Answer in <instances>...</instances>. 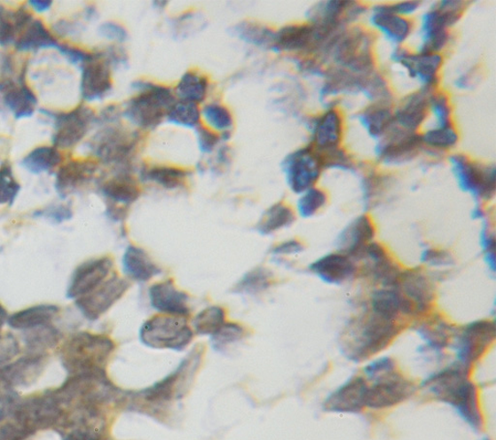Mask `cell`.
Instances as JSON below:
<instances>
[{
	"label": "cell",
	"mask_w": 496,
	"mask_h": 440,
	"mask_svg": "<svg viewBox=\"0 0 496 440\" xmlns=\"http://www.w3.org/2000/svg\"><path fill=\"white\" fill-rule=\"evenodd\" d=\"M374 47L371 31L361 27L346 28L329 42L319 60H331L335 67L367 76L375 72Z\"/></svg>",
	"instance_id": "cell-1"
},
{
	"label": "cell",
	"mask_w": 496,
	"mask_h": 440,
	"mask_svg": "<svg viewBox=\"0 0 496 440\" xmlns=\"http://www.w3.org/2000/svg\"><path fill=\"white\" fill-rule=\"evenodd\" d=\"M429 391L442 403L455 408L457 413L474 431L482 428V415L476 389L460 369H449L425 382Z\"/></svg>",
	"instance_id": "cell-2"
},
{
	"label": "cell",
	"mask_w": 496,
	"mask_h": 440,
	"mask_svg": "<svg viewBox=\"0 0 496 440\" xmlns=\"http://www.w3.org/2000/svg\"><path fill=\"white\" fill-rule=\"evenodd\" d=\"M114 345L102 334L82 332L74 336L62 350L63 365L71 373L103 372Z\"/></svg>",
	"instance_id": "cell-3"
},
{
	"label": "cell",
	"mask_w": 496,
	"mask_h": 440,
	"mask_svg": "<svg viewBox=\"0 0 496 440\" xmlns=\"http://www.w3.org/2000/svg\"><path fill=\"white\" fill-rule=\"evenodd\" d=\"M136 88L140 92L126 104L124 117L140 129L154 130L176 102L174 93L167 87L146 82H137Z\"/></svg>",
	"instance_id": "cell-4"
},
{
	"label": "cell",
	"mask_w": 496,
	"mask_h": 440,
	"mask_svg": "<svg viewBox=\"0 0 496 440\" xmlns=\"http://www.w3.org/2000/svg\"><path fill=\"white\" fill-rule=\"evenodd\" d=\"M140 337L146 347L179 351L192 342L193 333L184 318L155 317L143 325Z\"/></svg>",
	"instance_id": "cell-5"
},
{
	"label": "cell",
	"mask_w": 496,
	"mask_h": 440,
	"mask_svg": "<svg viewBox=\"0 0 496 440\" xmlns=\"http://www.w3.org/2000/svg\"><path fill=\"white\" fill-rule=\"evenodd\" d=\"M390 59L402 67L411 79L417 81L421 89L429 91L437 90L445 62L441 54L418 51L413 52L399 46L392 51Z\"/></svg>",
	"instance_id": "cell-6"
},
{
	"label": "cell",
	"mask_w": 496,
	"mask_h": 440,
	"mask_svg": "<svg viewBox=\"0 0 496 440\" xmlns=\"http://www.w3.org/2000/svg\"><path fill=\"white\" fill-rule=\"evenodd\" d=\"M453 174L463 191L475 197L490 199L495 192V167L475 162L467 155L457 153L449 157Z\"/></svg>",
	"instance_id": "cell-7"
},
{
	"label": "cell",
	"mask_w": 496,
	"mask_h": 440,
	"mask_svg": "<svg viewBox=\"0 0 496 440\" xmlns=\"http://www.w3.org/2000/svg\"><path fill=\"white\" fill-rule=\"evenodd\" d=\"M291 190L302 193L313 187L324 169L319 153L311 145L291 153L283 161Z\"/></svg>",
	"instance_id": "cell-8"
},
{
	"label": "cell",
	"mask_w": 496,
	"mask_h": 440,
	"mask_svg": "<svg viewBox=\"0 0 496 440\" xmlns=\"http://www.w3.org/2000/svg\"><path fill=\"white\" fill-rule=\"evenodd\" d=\"M138 144V136L120 128H107L95 134L89 150L104 163L123 164L130 160Z\"/></svg>",
	"instance_id": "cell-9"
},
{
	"label": "cell",
	"mask_w": 496,
	"mask_h": 440,
	"mask_svg": "<svg viewBox=\"0 0 496 440\" xmlns=\"http://www.w3.org/2000/svg\"><path fill=\"white\" fill-rule=\"evenodd\" d=\"M200 358H201V354L199 352L196 355H189L174 373L143 390L137 397L144 400L145 404L151 405H162L172 400L181 399L185 393V387L190 379H193L197 370Z\"/></svg>",
	"instance_id": "cell-10"
},
{
	"label": "cell",
	"mask_w": 496,
	"mask_h": 440,
	"mask_svg": "<svg viewBox=\"0 0 496 440\" xmlns=\"http://www.w3.org/2000/svg\"><path fill=\"white\" fill-rule=\"evenodd\" d=\"M423 151L420 133L410 132L394 127L380 139L375 155L378 161L386 165H398L408 162Z\"/></svg>",
	"instance_id": "cell-11"
},
{
	"label": "cell",
	"mask_w": 496,
	"mask_h": 440,
	"mask_svg": "<svg viewBox=\"0 0 496 440\" xmlns=\"http://www.w3.org/2000/svg\"><path fill=\"white\" fill-rule=\"evenodd\" d=\"M54 118L52 146L62 150L73 148L80 143L95 122L93 111L84 105H80L70 112L56 114Z\"/></svg>",
	"instance_id": "cell-12"
},
{
	"label": "cell",
	"mask_w": 496,
	"mask_h": 440,
	"mask_svg": "<svg viewBox=\"0 0 496 440\" xmlns=\"http://www.w3.org/2000/svg\"><path fill=\"white\" fill-rule=\"evenodd\" d=\"M311 145L319 153L328 152L342 146L344 133L342 112L331 106L311 120Z\"/></svg>",
	"instance_id": "cell-13"
},
{
	"label": "cell",
	"mask_w": 496,
	"mask_h": 440,
	"mask_svg": "<svg viewBox=\"0 0 496 440\" xmlns=\"http://www.w3.org/2000/svg\"><path fill=\"white\" fill-rule=\"evenodd\" d=\"M414 392V386L392 373L378 376L377 382L367 387L366 407L386 410L407 399Z\"/></svg>",
	"instance_id": "cell-14"
},
{
	"label": "cell",
	"mask_w": 496,
	"mask_h": 440,
	"mask_svg": "<svg viewBox=\"0 0 496 440\" xmlns=\"http://www.w3.org/2000/svg\"><path fill=\"white\" fill-rule=\"evenodd\" d=\"M128 289L126 281L119 277H111L89 295L76 300V306L88 319L99 318Z\"/></svg>",
	"instance_id": "cell-15"
},
{
	"label": "cell",
	"mask_w": 496,
	"mask_h": 440,
	"mask_svg": "<svg viewBox=\"0 0 496 440\" xmlns=\"http://www.w3.org/2000/svg\"><path fill=\"white\" fill-rule=\"evenodd\" d=\"M453 26L447 17L435 4L421 19L420 44L418 51L441 54L451 41Z\"/></svg>",
	"instance_id": "cell-16"
},
{
	"label": "cell",
	"mask_w": 496,
	"mask_h": 440,
	"mask_svg": "<svg viewBox=\"0 0 496 440\" xmlns=\"http://www.w3.org/2000/svg\"><path fill=\"white\" fill-rule=\"evenodd\" d=\"M113 87L110 65L101 54L92 55L82 67L81 94L83 100H101Z\"/></svg>",
	"instance_id": "cell-17"
},
{
	"label": "cell",
	"mask_w": 496,
	"mask_h": 440,
	"mask_svg": "<svg viewBox=\"0 0 496 440\" xmlns=\"http://www.w3.org/2000/svg\"><path fill=\"white\" fill-rule=\"evenodd\" d=\"M113 268L109 257H101L84 262L74 272L67 290V298L79 299L89 295L108 279Z\"/></svg>",
	"instance_id": "cell-18"
},
{
	"label": "cell",
	"mask_w": 496,
	"mask_h": 440,
	"mask_svg": "<svg viewBox=\"0 0 496 440\" xmlns=\"http://www.w3.org/2000/svg\"><path fill=\"white\" fill-rule=\"evenodd\" d=\"M431 91L420 89L400 100L396 108H393L395 127L410 132H419L429 114V98Z\"/></svg>",
	"instance_id": "cell-19"
},
{
	"label": "cell",
	"mask_w": 496,
	"mask_h": 440,
	"mask_svg": "<svg viewBox=\"0 0 496 440\" xmlns=\"http://www.w3.org/2000/svg\"><path fill=\"white\" fill-rule=\"evenodd\" d=\"M369 24L397 47L402 46L413 31V20L390 12L386 4L373 8Z\"/></svg>",
	"instance_id": "cell-20"
},
{
	"label": "cell",
	"mask_w": 496,
	"mask_h": 440,
	"mask_svg": "<svg viewBox=\"0 0 496 440\" xmlns=\"http://www.w3.org/2000/svg\"><path fill=\"white\" fill-rule=\"evenodd\" d=\"M0 99L4 106L13 114L16 120L28 119L34 116L37 98L20 76L18 82L6 80L0 82Z\"/></svg>",
	"instance_id": "cell-21"
},
{
	"label": "cell",
	"mask_w": 496,
	"mask_h": 440,
	"mask_svg": "<svg viewBox=\"0 0 496 440\" xmlns=\"http://www.w3.org/2000/svg\"><path fill=\"white\" fill-rule=\"evenodd\" d=\"M367 386L364 380L354 379L331 394L323 403L327 412L358 413L366 407Z\"/></svg>",
	"instance_id": "cell-22"
},
{
	"label": "cell",
	"mask_w": 496,
	"mask_h": 440,
	"mask_svg": "<svg viewBox=\"0 0 496 440\" xmlns=\"http://www.w3.org/2000/svg\"><path fill=\"white\" fill-rule=\"evenodd\" d=\"M98 166L89 161H72L63 165L56 175L55 188L61 198L75 192L79 187L90 182Z\"/></svg>",
	"instance_id": "cell-23"
},
{
	"label": "cell",
	"mask_w": 496,
	"mask_h": 440,
	"mask_svg": "<svg viewBox=\"0 0 496 440\" xmlns=\"http://www.w3.org/2000/svg\"><path fill=\"white\" fill-rule=\"evenodd\" d=\"M351 2H320L310 8L308 23L330 31H339L348 25L347 13Z\"/></svg>",
	"instance_id": "cell-24"
},
{
	"label": "cell",
	"mask_w": 496,
	"mask_h": 440,
	"mask_svg": "<svg viewBox=\"0 0 496 440\" xmlns=\"http://www.w3.org/2000/svg\"><path fill=\"white\" fill-rule=\"evenodd\" d=\"M367 77L368 75H357L335 67L326 70L320 98H328L341 96V94L364 93Z\"/></svg>",
	"instance_id": "cell-25"
},
{
	"label": "cell",
	"mask_w": 496,
	"mask_h": 440,
	"mask_svg": "<svg viewBox=\"0 0 496 440\" xmlns=\"http://www.w3.org/2000/svg\"><path fill=\"white\" fill-rule=\"evenodd\" d=\"M356 120L372 138L380 140L394 127L392 104L372 103L358 112Z\"/></svg>",
	"instance_id": "cell-26"
},
{
	"label": "cell",
	"mask_w": 496,
	"mask_h": 440,
	"mask_svg": "<svg viewBox=\"0 0 496 440\" xmlns=\"http://www.w3.org/2000/svg\"><path fill=\"white\" fill-rule=\"evenodd\" d=\"M152 305L157 310L183 318L189 313L187 296L171 280L160 282L150 289Z\"/></svg>",
	"instance_id": "cell-27"
},
{
	"label": "cell",
	"mask_w": 496,
	"mask_h": 440,
	"mask_svg": "<svg viewBox=\"0 0 496 440\" xmlns=\"http://www.w3.org/2000/svg\"><path fill=\"white\" fill-rule=\"evenodd\" d=\"M59 311L58 306L43 303L15 312L8 318L7 323L15 330L28 331L51 324Z\"/></svg>",
	"instance_id": "cell-28"
},
{
	"label": "cell",
	"mask_w": 496,
	"mask_h": 440,
	"mask_svg": "<svg viewBox=\"0 0 496 440\" xmlns=\"http://www.w3.org/2000/svg\"><path fill=\"white\" fill-rule=\"evenodd\" d=\"M14 46L18 51L27 52L58 49L59 43L40 20L34 19L18 36Z\"/></svg>",
	"instance_id": "cell-29"
},
{
	"label": "cell",
	"mask_w": 496,
	"mask_h": 440,
	"mask_svg": "<svg viewBox=\"0 0 496 440\" xmlns=\"http://www.w3.org/2000/svg\"><path fill=\"white\" fill-rule=\"evenodd\" d=\"M35 18L24 7L9 12L0 6V47L14 44L18 36Z\"/></svg>",
	"instance_id": "cell-30"
},
{
	"label": "cell",
	"mask_w": 496,
	"mask_h": 440,
	"mask_svg": "<svg viewBox=\"0 0 496 440\" xmlns=\"http://www.w3.org/2000/svg\"><path fill=\"white\" fill-rule=\"evenodd\" d=\"M423 151L431 153H446L455 149L460 142V134L455 125L441 128L435 127L420 133Z\"/></svg>",
	"instance_id": "cell-31"
},
{
	"label": "cell",
	"mask_w": 496,
	"mask_h": 440,
	"mask_svg": "<svg viewBox=\"0 0 496 440\" xmlns=\"http://www.w3.org/2000/svg\"><path fill=\"white\" fill-rule=\"evenodd\" d=\"M102 192L109 201L119 205H130L139 196V188L128 174L112 177L102 186Z\"/></svg>",
	"instance_id": "cell-32"
},
{
	"label": "cell",
	"mask_w": 496,
	"mask_h": 440,
	"mask_svg": "<svg viewBox=\"0 0 496 440\" xmlns=\"http://www.w3.org/2000/svg\"><path fill=\"white\" fill-rule=\"evenodd\" d=\"M209 89V82L206 76L197 71H188L177 82L176 94L179 100L198 104L206 99Z\"/></svg>",
	"instance_id": "cell-33"
},
{
	"label": "cell",
	"mask_w": 496,
	"mask_h": 440,
	"mask_svg": "<svg viewBox=\"0 0 496 440\" xmlns=\"http://www.w3.org/2000/svg\"><path fill=\"white\" fill-rule=\"evenodd\" d=\"M43 358L40 356H29L4 366L0 370V379L14 384L34 380L43 366Z\"/></svg>",
	"instance_id": "cell-34"
},
{
	"label": "cell",
	"mask_w": 496,
	"mask_h": 440,
	"mask_svg": "<svg viewBox=\"0 0 496 440\" xmlns=\"http://www.w3.org/2000/svg\"><path fill=\"white\" fill-rule=\"evenodd\" d=\"M61 161V154L55 146L42 145L28 153L20 165L29 173L38 175L55 169Z\"/></svg>",
	"instance_id": "cell-35"
},
{
	"label": "cell",
	"mask_w": 496,
	"mask_h": 440,
	"mask_svg": "<svg viewBox=\"0 0 496 440\" xmlns=\"http://www.w3.org/2000/svg\"><path fill=\"white\" fill-rule=\"evenodd\" d=\"M126 272L134 279L149 280L160 272V269L143 249L130 247L124 255Z\"/></svg>",
	"instance_id": "cell-36"
},
{
	"label": "cell",
	"mask_w": 496,
	"mask_h": 440,
	"mask_svg": "<svg viewBox=\"0 0 496 440\" xmlns=\"http://www.w3.org/2000/svg\"><path fill=\"white\" fill-rule=\"evenodd\" d=\"M143 179L152 182L168 190L181 187L187 177V172L177 167L154 165L142 171Z\"/></svg>",
	"instance_id": "cell-37"
},
{
	"label": "cell",
	"mask_w": 496,
	"mask_h": 440,
	"mask_svg": "<svg viewBox=\"0 0 496 440\" xmlns=\"http://www.w3.org/2000/svg\"><path fill=\"white\" fill-rule=\"evenodd\" d=\"M167 121L187 129L197 128L201 119L197 104L184 100L176 101L167 113Z\"/></svg>",
	"instance_id": "cell-38"
},
{
	"label": "cell",
	"mask_w": 496,
	"mask_h": 440,
	"mask_svg": "<svg viewBox=\"0 0 496 440\" xmlns=\"http://www.w3.org/2000/svg\"><path fill=\"white\" fill-rule=\"evenodd\" d=\"M429 112L436 118V127L446 128L453 125V107L446 92L435 90L429 93Z\"/></svg>",
	"instance_id": "cell-39"
},
{
	"label": "cell",
	"mask_w": 496,
	"mask_h": 440,
	"mask_svg": "<svg viewBox=\"0 0 496 440\" xmlns=\"http://www.w3.org/2000/svg\"><path fill=\"white\" fill-rule=\"evenodd\" d=\"M235 35L249 44L256 46H270L273 43L274 33L266 27L252 23L244 22L236 26Z\"/></svg>",
	"instance_id": "cell-40"
},
{
	"label": "cell",
	"mask_w": 496,
	"mask_h": 440,
	"mask_svg": "<svg viewBox=\"0 0 496 440\" xmlns=\"http://www.w3.org/2000/svg\"><path fill=\"white\" fill-rule=\"evenodd\" d=\"M202 114L209 127L217 131L228 134L233 128V117L224 105L218 103L208 104L204 107Z\"/></svg>",
	"instance_id": "cell-41"
},
{
	"label": "cell",
	"mask_w": 496,
	"mask_h": 440,
	"mask_svg": "<svg viewBox=\"0 0 496 440\" xmlns=\"http://www.w3.org/2000/svg\"><path fill=\"white\" fill-rule=\"evenodd\" d=\"M294 220L292 209L284 204L272 206L264 216L260 224V230L264 233H271L274 230L290 224Z\"/></svg>",
	"instance_id": "cell-42"
},
{
	"label": "cell",
	"mask_w": 496,
	"mask_h": 440,
	"mask_svg": "<svg viewBox=\"0 0 496 440\" xmlns=\"http://www.w3.org/2000/svg\"><path fill=\"white\" fill-rule=\"evenodd\" d=\"M224 310L221 308L213 307L198 314L193 324L197 333L203 334H214L224 326Z\"/></svg>",
	"instance_id": "cell-43"
},
{
	"label": "cell",
	"mask_w": 496,
	"mask_h": 440,
	"mask_svg": "<svg viewBox=\"0 0 496 440\" xmlns=\"http://www.w3.org/2000/svg\"><path fill=\"white\" fill-rule=\"evenodd\" d=\"M20 191V185L16 180L12 167L4 164L0 167V205H13Z\"/></svg>",
	"instance_id": "cell-44"
},
{
	"label": "cell",
	"mask_w": 496,
	"mask_h": 440,
	"mask_svg": "<svg viewBox=\"0 0 496 440\" xmlns=\"http://www.w3.org/2000/svg\"><path fill=\"white\" fill-rule=\"evenodd\" d=\"M350 262L339 256L325 258L324 261L319 262L318 264V271L327 279H331L333 281L343 279L346 275L350 274Z\"/></svg>",
	"instance_id": "cell-45"
},
{
	"label": "cell",
	"mask_w": 496,
	"mask_h": 440,
	"mask_svg": "<svg viewBox=\"0 0 496 440\" xmlns=\"http://www.w3.org/2000/svg\"><path fill=\"white\" fill-rule=\"evenodd\" d=\"M327 202L326 193L319 188L311 187L300 199L298 208L300 214L304 216H311L318 213Z\"/></svg>",
	"instance_id": "cell-46"
},
{
	"label": "cell",
	"mask_w": 496,
	"mask_h": 440,
	"mask_svg": "<svg viewBox=\"0 0 496 440\" xmlns=\"http://www.w3.org/2000/svg\"><path fill=\"white\" fill-rule=\"evenodd\" d=\"M26 332L28 333L26 340L30 347H54L59 340V332L51 324Z\"/></svg>",
	"instance_id": "cell-47"
},
{
	"label": "cell",
	"mask_w": 496,
	"mask_h": 440,
	"mask_svg": "<svg viewBox=\"0 0 496 440\" xmlns=\"http://www.w3.org/2000/svg\"><path fill=\"white\" fill-rule=\"evenodd\" d=\"M324 169H352L354 162L350 153L340 146L328 152L319 153Z\"/></svg>",
	"instance_id": "cell-48"
},
{
	"label": "cell",
	"mask_w": 496,
	"mask_h": 440,
	"mask_svg": "<svg viewBox=\"0 0 496 440\" xmlns=\"http://www.w3.org/2000/svg\"><path fill=\"white\" fill-rule=\"evenodd\" d=\"M244 328L237 324H224L214 334L213 343L216 350H224L228 344L233 343L244 336Z\"/></svg>",
	"instance_id": "cell-49"
},
{
	"label": "cell",
	"mask_w": 496,
	"mask_h": 440,
	"mask_svg": "<svg viewBox=\"0 0 496 440\" xmlns=\"http://www.w3.org/2000/svg\"><path fill=\"white\" fill-rule=\"evenodd\" d=\"M71 208L66 205H55L41 209L35 213V216L44 217L54 224L67 222L72 217Z\"/></svg>",
	"instance_id": "cell-50"
},
{
	"label": "cell",
	"mask_w": 496,
	"mask_h": 440,
	"mask_svg": "<svg viewBox=\"0 0 496 440\" xmlns=\"http://www.w3.org/2000/svg\"><path fill=\"white\" fill-rule=\"evenodd\" d=\"M19 352V344L12 334H0V365L13 358Z\"/></svg>",
	"instance_id": "cell-51"
},
{
	"label": "cell",
	"mask_w": 496,
	"mask_h": 440,
	"mask_svg": "<svg viewBox=\"0 0 496 440\" xmlns=\"http://www.w3.org/2000/svg\"><path fill=\"white\" fill-rule=\"evenodd\" d=\"M57 50H59L60 54L62 56H65L68 59L70 64L74 66L83 67L92 57V55L89 54V52L87 51L67 45L59 44Z\"/></svg>",
	"instance_id": "cell-52"
},
{
	"label": "cell",
	"mask_w": 496,
	"mask_h": 440,
	"mask_svg": "<svg viewBox=\"0 0 496 440\" xmlns=\"http://www.w3.org/2000/svg\"><path fill=\"white\" fill-rule=\"evenodd\" d=\"M197 131L200 150L205 153H212L220 141L219 136L204 128H199Z\"/></svg>",
	"instance_id": "cell-53"
},
{
	"label": "cell",
	"mask_w": 496,
	"mask_h": 440,
	"mask_svg": "<svg viewBox=\"0 0 496 440\" xmlns=\"http://www.w3.org/2000/svg\"><path fill=\"white\" fill-rule=\"evenodd\" d=\"M99 35L109 40L123 42L128 38V33L123 27L117 23L107 22L100 26Z\"/></svg>",
	"instance_id": "cell-54"
},
{
	"label": "cell",
	"mask_w": 496,
	"mask_h": 440,
	"mask_svg": "<svg viewBox=\"0 0 496 440\" xmlns=\"http://www.w3.org/2000/svg\"><path fill=\"white\" fill-rule=\"evenodd\" d=\"M421 4L419 2H400L394 4H386V6L390 12H393L399 16L409 18V16L413 15L418 12Z\"/></svg>",
	"instance_id": "cell-55"
},
{
	"label": "cell",
	"mask_w": 496,
	"mask_h": 440,
	"mask_svg": "<svg viewBox=\"0 0 496 440\" xmlns=\"http://www.w3.org/2000/svg\"><path fill=\"white\" fill-rule=\"evenodd\" d=\"M395 365L390 359L379 360L372 365H369L366 368V373L369 377L382 376L389 373H392Z\"/></svg>",
	"instance_id": "cell-56"
},
{
	"label": "cell",
	"mask_w": 496,
	"mask_h": 440,
	"mask_svg": "<svg viewBox=\"0 0 496 440\" xmlns=\"http://www.w3.org/2000/svg\"><path fill=\"white\" fill-rule=\"evenodd\" d=\"M477 78V72L475 68H470L467 72H464L455 81V87L460 90H469L475 85V81Z\"/></svg>",
	"instance_id": "cell-57"
},
{
	"label": "cell",
	"mask_w": 496,
	"mask_h": 440,
	"mask_svg": "<svg viewBox=\"0 0 496 440\" xmlns=\"http://www.w3.org/2000/svg\"><path fill=\"white\" fill-rule=\"evenodd\" d=\"M71 440H110L109 437L103 433V429H92V431H86L79 433Z\"/></svg>",
	"instance_id": "cell-58"
},
{
	"label": "cell",
	"mask_w": 496,
	"mask_h": 440,
	"mask_svg": "<svg viewBox=\"0 0 496 440\" xmlns=\"http://www.w3.org/2000/svg\"><path fill=\"white\" fill-rule=\"evenodd\" d=\"M28 4L31 9H34L39 14L49 12L52 5L51 0H29Z\"/></svg>",
	"instance_id": "cell-59"
},
{
	"label": "cell",
	"mask_w": 496,
	"mask_h": 440,
	"mask_svg": "<svg viewBox=\"0 0 496 440\" xmlns=\"http://www.w3.org/2000/svg\"><path fill=\"white\" fill-rule=\"evenodd\" d=\"M8 318L5 308L0 303V329H2L5 322H7Z\"/></svg>",
	"instance_id": "cell-60"
},
{
	"label": "cell",
	"mask_w": 496,
	"mask_h": 440,
	"mask_svg": "<svg viewBox=\"0 0 496 440\" xmlns=\"http://www.w3.org/2000/svg\"><path fill=\"white\" fill-rule=\"evenodd\" d=\"M482 440H490L489 438H483Z\"/></svg>",
	"instance_id": "cell-61"
}]
</instances>
